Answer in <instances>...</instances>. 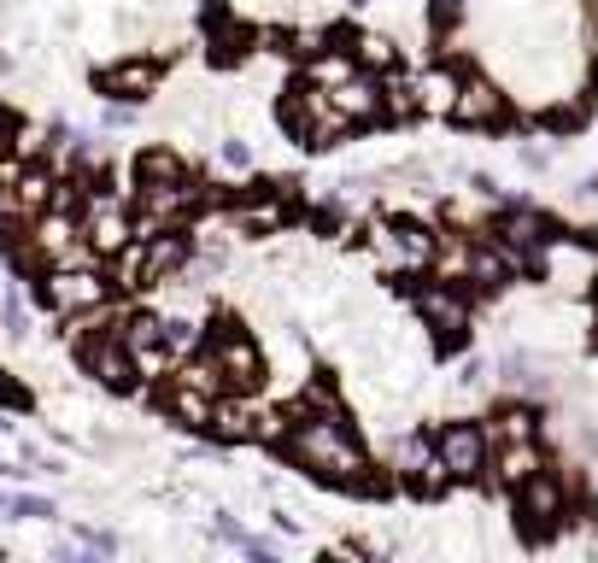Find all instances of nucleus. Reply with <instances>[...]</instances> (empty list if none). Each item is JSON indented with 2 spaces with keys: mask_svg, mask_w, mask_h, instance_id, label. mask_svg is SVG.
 Listing matches in <instances>:
<instances>
[{
  "mask_svg": "<svg viewBox=\"0 0 598 563\" xmlns=\"http://www.w3.org/2000/svg\"><path fill=\"white\" fill-rule=\"evenodd\" d=\"M328 94V107H335L341 118H346V130H353V123H369V118H376L382 112V94H376V82H369V77H341L335 82V89H323Z\"/></svg>",
  "mask_w": 598,
  "mask_h": 563,
  "instance_id": "obj_10",
  "label": "nucleus"
},
{
  "mask_svg": "<svg viewBox=\"0 0 598 563\" xmlns=\"http://www.w3.org/2000/svg\"><path fill=\"white\" fill-rule=\"evenodd\" d=\"M82 370H89L100 388H130L141 375L135 359H130V346H123V329H100V335L82 341Z\"/></svg>",
  "mask_w": 598,
  "mask_h": 563,
  "instance_id": "obj_4",
  "label": "nucleus"
},
{
  "mask_svg": "<svg viewBox=\"0 0 598 563\" xmlns=\"http://www.w3.org/2000/svg\"><path fill=\"white\" fill-rule=\"evenodd\" d=\"M592 89H598V71H592Z\"/></svg>",
  "mask_w": 598,
  "mask_h": 563,
  "instance_id": "obj_31",
  "label": "nucleus"
},
{
  "mask_svg": "<svg viewBox=\"0 0 598 563\" xmlns=\"http://www.w3.org/2000/svg\"><path fill=\"white\" fill-rule=\"evenodd\" d=\"M564 516V487H558V475H546V470H534L528 482L517 487V529L528 540H540L551 534V523Z\"/></svg>",
  "mask_w": 598,
  "mask_h": 563,
  "instance_id": "obj_3",
  "label": "nucleus"
},
{
  "mask_svg": "<svg viewBox=\"0 0 598 563\" xmlns=\"http://www.w3.org/2000/svg\"><path fill=\"white\" fill-rule=\"evenodd\" d=\"M107 89L112 94H148L153 89V66H118V71H107Z\"/></svg>",
  "mask_w": 598,
  "mask_h": 563,
  "instance_id": "obj_21",
  "label": "nucleus"
},
{
  "mask_svg": "<svg viewBox=\"0 0 598 563\" xmlns=\"http://www.w3.org/2000/svg\"><path fill=\"white\" fill-rule=\"evenodd\" d=\"M212 534H217V540H230V546H241V552H246V540H253V534H246V529L235 523V516H230V511H217V516H212Z\"/></svg>",
  "mask_w": 598,
  "mask_h": 563,
  "instance_id": "obj_23",
  "label": "nucleus"
},
{
  "mask_svg": "<svg viewBox=\"0 0 598 563\" xmlns=\"http://www.w3.org/2000/svg\"><path fill=\"white\" fill-rule=\"evenodd\" d=\"M18 200H24L30 212H48V205L59 200L53 194V177L48 171H24V177H18Z\"/></svg>",
  "mask_w": 598,
  "mask_h": 563,
  "instance_id": "obj_20",
  "label": "nucleus"
},
{
  "mask_svg": "<svg viewBox=\"0 0 598 563\" xmlns=\"http://www.w3.org/2000/svg\"><path fill=\"white\" fill-rule=\"evenodd\" d=\"M592 294H598V277H592Z\"/></svg>",
  "mask_w": 598,
  "mask_h": 563,
  "instance_id": "obj_32",
  "label": "nucleus"
},
{
  "mask_svg": "<svg viewBox=\"0 0 598 563\" xmlns=\"http://www.w3.org/2000/svg\"><path fill=\"white\" fill-rule=\"evenodd\" d=\"M82 241H89V253H100V259H112V253H123V247L135 241V223L123 218V205H94L89 218H82Z\"/></svg>",
  "mask_w": 598,
  "mask_h": 563,
  "instance_id": "obj_8",
  "label": "nucleus"
},
{
  "mask_svg": "<svg viewBox=\"0 0 598 563\" xmlns=\"http://www.w3.org/2000/svg\"><path fill=\"white\" fill-rule=\"evenodd\" d=\"M464 277L493 294V288L510 282V253H499V247H469V253H464Z\"/></svg>",
  "mask_w": 598,
  "mask_h": 563,
  "instance_id": "obj_16",
  "label": "nucleus"
},
{
  "mask_svg": "<svg viewBox=\"0 0 598 563\" xmlns=\"http://www.w3.org/2000/svg\"><path fill=\"white\" fill-rule=\"evenodd\" d=\"M212 364H217V375H223V388H235V393H246V388H259L264 382V359H259V346L246 341V335H217L212 341Z\"/></svg>",
  "mask_w": 598,
  "mask_h": 563,
  "instance_id": "obj_6",
  "label": "nucleus"
},
{
  "mask_svg": "<svg viewBox=\"0 0 598 563\" xmlns=\"http://www.w3.org/2000/svg\"><path fill=\"white\" fill-rule=\"evenodd\" d=\"M417 311H423V323L435 329L440 346H464L469 311H464V300L452 294V288H423V294H417Z\"/></svg>",
  "mask_w": 598,
  "mask_h": 563,
  "instance_id": "obj_7",
  "label": "nucleus"
},
{
  "mask_svg": "<svg viewBox=\"0 0 598 563\" xmlns=\"http://www.w3.org/2000/svg\"><path fill=\"white\" fill-rule=\"evenodd\" d=\"M499 235H505L510 253H523L528 264H540V253L551 247V223H546L540 212H523V205H517V212L499 218Z\"/></svg>",
  "mask_w": 598,
  "mask_h": 563,
  "instance_id": "obj_9",
  "label": "nucleus"
},
{
  "mask_svg": "<svg viewBox=\"0 0 598 563\" xmlns=\"http://www.w3.org/2000/svg\"><path fill=\"white\" fill-rule=\"evenodd\" d=\"M0 71H12V59H7V53H0Z\"/></svg>",
  "mask_w": 598,
  "mask_h": 563,
  "instance_id": "obj_30",
  "label": "nucleus"
},
{
  "mask_svg": "<svg viewBox=\"0 0 598 563\" xmlns=\"http://www.w3.org/2000/svg\"><path fill=\"white\" fill-rule=\"evenodd\" d=\"M30 247H36L41 264H71V259H77V229H71V218H65V205L41 218V229H36Z\"/></svg>",
  "mask_w": 598,
  "mask_h": 563,
  "instance_id": "obj_15",
  "label": "nucleus"
},
{
  "mask_svg": "<svg viewBox=\"0 0 598 563\" xmlns=\"http://www.w3.org/2000/svg\"><path fill=\"white\" fill-rule=\"evenodd\" d=\"M452 118L469 123V130H487V123L505 118V94L493 89V82H458V100H452Z\"/></svg>",
  "mask_w": 598,
  "mask_h": 563,
  "instance_id": "obj_11",
  "label": "nucleus"
},
{
  "mask_svg": "<svg viewBox=\"0 0 598 563\" xmlns=\"http://www.w3.org/2000/svg\"><path fill=\"white\" fill-rule=\"evenodd\" d=\"M499 434H505V441H534V416L528 411H505L499 416Z\"/></svg>",
  "mask_w": 598,
  "mask_h": 563,
  "instance_id": "obj_22",
  "label": "nucleus"
},
{
  "mask_svg": "<svg viewBox=\"0 0 598 563\" xmlns=\"http://www.w3.org/2000/svg\"><path fill=\"white\" fill-rule=\"evenodd\" d=\"M287 452H294L305 470H317L323 482L369 487V482H364V452H358L353 434H346L341 416H317V423H300L294 434H287Z\"/></svg>",
  "mask_w": 598,
  "mask_h": 563,
  "instance_id": "obj_1",
  "label": "nucleus"
},
{
  "mask_svg": "<svg viewBox=\"0 0 598 563\" xmlns=\"http://www.w3.org/2000/svg\"><path fill=\"white\" fill-rule=\"evenodd\" d=\"M435 458H440V470L452 482H476L487 470V434L476 423H446L440 441H435Z\"/></svg>",
  "mask_w": 598,
  "mask_h": 563,
  "instance_id": "obj_2",
  "label": "nucleus"
},
{
  "mask_svg": "<svg viewBox=\"0 0 598 563\" xmlns=\"http://www.w3.org/2000/svg\"><path fill=\"white\" fill-rule=\"evenodd\" d=\"M452 100H458V77L452 71H428L417 82V107L423 112H452Z\"/></svg>",
  "mask_w": 598,
  "mask_h": 563,
  "instance_id": "obj_18",
  "label": "nucleus"
},
{
  "mask_svg": "<svg viewBox=\"0 0 598 563\" xmlns=\"http://www.w3.org/2000/svg\"><path fill=\"white\" fill-rule=\"evenodd\" d=\"M458 7H464V0H435V24H452V18H458Z\"/></svg>",
  "mask_w": 598,
  "mask_h": 563,
  "instance_id": "obj_28",
  "label": "nucleus"
},
{
  "mask_svg": "<svg viewBox=\"0 0 598 563\" xmlns=\"http://www.w3.org/2000/svg\"><path fill=\"white\" fill-rule=\"evenodd\" d=\"M123 346H130V359H135V370H141V375L159 370L164 359H171V341H164V323H159V318H135V323H123Z\"/></svg>",
  "mask_w": 598,
  "mask_h": 563,
  "instance_id": "obj_14",
  "label": "nucleus"
},
{
  "mask_svg": "<svg viewBox=\"0 0 598 563\" xmlns=\"http://www.w3.org/2000/svg\"><path fill=\"white\" fill-rule=\"evenodd\" d=\"M534 470H540V446H534V441H505V452H499V482L505 487H523Z\"/></svg>",
  "mask_w": 598,
  "mask_h": 563,
  "instance_id": "obj_17",
  "label": "nucleus"
},
{
  "mask_svg": "<svg viewBox=\"0 0 598 563\" xmlns=\"http://www.w3.org/2000/svg\"><path fill=\"white\" fill-rule=\"evenodd\" d=\"M0 511H7V516H12V493H0Z\"/></svg>",
  "mask_w": 598,
  "mask_h": 563,
  "instance_id": "obj_29",
  "label": "nucleus"
},
{
  "mask_svg": "<svg viewBox=\"0 0 598 563\" xmlns=\"http://www.w3.org/2000/svg\"><path fill=\"white\" fill-rule=\"evenodd\" d=\"M135 182H141V188L182 182V159H176V153H141V164H135Z\"/></svg>",
  "mask_w": 598,
  "mask_h": 563,
  "instance_id": "obj_19",
  "label": "nucleus"
},
{
  "mask_svg": "<svg viewBox=\"0 0 598 563\" xmlns=\"http://www.w3.org/2000/svg\"><path fill=\"white\" fill-rule=\"evenodd\" d=\"M41 294H48L53 311H94V305H107V282L94 277V270H71V264H53V277L41 282Z\"/></svg>",
  "mask_w": 598,
  "mask_h": 563,
  "instance_id": "obj_5",
  "label": "nucleus"
},
{
  "mask_svg": "<svg viewBox=\"0 0 598 563\" xmlns=\"http://www.w3.org/2000/svg\"><path fill=\"white\" fill-rule=\"evenodd\" d=\"M364 66H394V41L369 36V41H364Z\"/></svg>",
  "mask_w": 598,
  "mask_h": 563,
  "instance_id": "obj_25",
  "label": "nucleus"
},
{
  "mask_svg": "<svg viewBox=\"0 0 598 563\" xmlns=\"http://www.w3.org/2000/svg\"><path fill=\"white\" fill-rule=\"evenodd\" d=\"M12 516H24V523H41V516H53L48 499H12Z\"/></svg>",
  "mask_w": 598,
  "mask_h": 563,
  "instance_id": "obj_24",
  "label": "nucleus"
},
{
  "mask_svg": "<svg viewBox=\"0 0 598 563\" xmlns=\"http://www.w3.org/2000/svg\"><path fill=\"white\" fill-rule=\"evenodd\" d=\"M223 164H235V171H246V164H253V148H246V141H223Z\"/></svg>",
  "mask_w": 598,
  "mask_h": 563,
  "instance_id": "obj_26",
  "label": "nucleus"
},
{
  "mask_svg": "<svg viewBox=\"0 0 598 563\" xmlns=\"http://www.w3.org/2000/svg\"><path fill=\"white\" fill-rule=\"evenodd\" d=\"M376 247L394 264H405V270H423L428 259H435V235L428 229H417V223H399V229H382L376 235Z\"/></svg>",
  "mask_w": 598,
  "mask_h": 563,
  "instance_id": "obj_13",
  "label": "nucleus"
},
{
  "mask_svg": "<svg viewBox=\"0 0 598 563\" xmlns=\"http://www.w3.org/2000/svg\"><path fill=\"white\" fill-rule=\"evenodd\" d=\"M12 141H18V123H12L7 112H0V159H7V148H12Z\"/></svg>",
  "mask_w": 598,
  "mask_h": 563,
  "instance_id": "obj_27",
  "label": "nucleus"
},
{
  "mask_svg": "<svg viewBox=\"0 0 598 563\" xmlns=\"http://www.w3.org/2000/svg\"><path fill=\"white\" fill-rule=\"evenodd\" d=\"M200 205V194L189 182H164V188H141V223L159 229V223H171V218H189Z\"/></svg>",
  "mask_w": 598,
  "mask_h": 563,
  "instance_id": "obj_12",
  "label": "nucleus"
}]
</instances>
